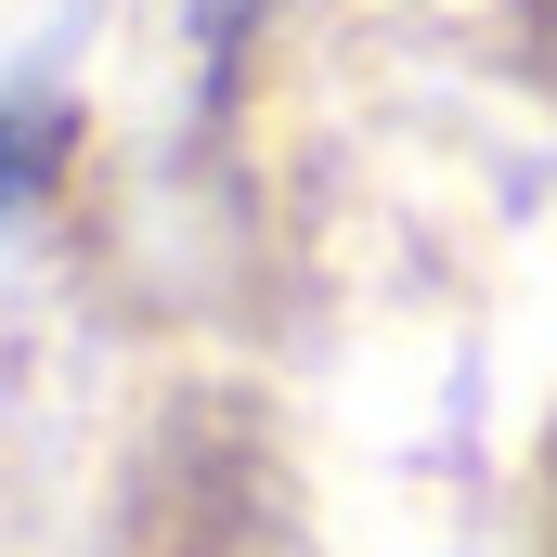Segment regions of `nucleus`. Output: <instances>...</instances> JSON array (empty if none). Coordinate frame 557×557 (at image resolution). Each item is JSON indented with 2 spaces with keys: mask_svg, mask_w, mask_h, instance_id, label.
Wrapping results in <instances>:
<instances>
[{
  "mask_svg": "<svg viewBox=\"0 0 557 557\" xmlns=\"http://www.w3.org/2000/svg\"><path fill=\"white\" fill-rule=\"evenodd\" d=\"M65 169V104H0V221Z\"/></svg>",
  "mask_w": 557,
  "mask_h": 557,
  "instance_id": "nucleus-1",
  "label": "nucleus"
}]
</instances>
